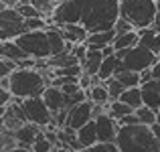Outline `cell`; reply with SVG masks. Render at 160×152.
Segmentation results:
<instances>
[{
  "label": "cell",
  "instance_id": "obj_18",
  "mask_svg": "<svg viewBox=\"0 0 160 152\" xmlns=\"http://www.w3.org/2000/svg\"><path fill=\"white\" fill-rule=\"evenodd\" d=\"M140 87H142L144 105H148V108L160 112V89H158V85H156V79H152V81H148V83H142Z\"/></svg>",
  "mask_w": 160,
  "mask_h": 152
},
{
  "label": "cell",
  "instance_id": "obj_15",
  "mask_svg": "<svg viewBox=\"0 0 160 152\" xmlns=\"http://www.w3.org/2000/svg\"><path fill=\"white\" fill-rule=\"evenodd\" d=\"M116 37H118L116 28L102 31V33H89V37H87V41H85V45H87L89 49H103V47H108V45H113Z\"/></svg>",
  "mask_w": 160,
  "mask_h": 152
},
{
  "label": "cell",
  "instance_id": "obj_45",
  "mask_svg": "<svg viewBox=\"0 0 160 152\" xmlns=\"http://www.w3.org/2000/svg\"><path fill=\"white\" fill-rule=\"evenodd\" d=\"M6 152H35V150H32V148H24V146H16V148L6 150Z\"/></svg>",
  "mask_w": 160,
  "mask_h": 152
},
{
  "label": "cell",
  "instance_id": "obj_41",
  "mask_svg": "<svg viewBox=\"0 0 160 152\" xmlns=\"http://www.w3.org/2000/svg\"><path fill=\"white\" fill-rule=\"evenodd\" d=\"M152 27L160 33V0H158V10H156V18H154V24H152Z\"/></svg>",
  "mask_w": 160,
  "mask_h": 152
},
{
  "label": "cell",
  "instance_id": "obj_14",
  "mask_svg": "<svg viewBox=\"0 0 160 152\" xmlns=\"http://www.w3.org/2000/svg\"><path fill=\"white\" fill-rule=\"evenodd\" d=\"M39 132H41V126L32 124V122H27L22 128H18V130L14 132V136H16V142H18V146L32 148V144H35V140H37V136H39Z\"/></svg>",
  "mask_w": 160,
  "mask_h": 152
},
{
  "label": "cell",
  "instance_id": "obj_32",
  "mask_svg": "<svg viewBox=\"0 0 160 152\" xmlns=\"http://www.w3.org/2000/svg\"><path fill=\"white\" fill-rule=\"evenodd\" d=\"M0 65H2V75H0V77H10V75L18 69V61L8 59V57H2V59H0Z\"/></svg>",
  "mask_w": 160,
  "mask_h": 152
},
{
  "label": "cell",
  "instance_id": "obj_40",
  "mask_svg": "<svg viewBox=\"0 0 160 152\" xmlns=\"http://www.w3.org/2000/svg\"><path fill=\"white\" fill-rule=\"evenodd\" d=\"M20 4V0H0V6H18Z\"/></svg>",
  "mask_w": 160,
  "mask_h": 152
},
{
  "label": "cell",
  "instance_id": "obj_28",
  "mask_svg": "<svg viewBox=\"0 0 160 152\" xmlns=\"http://www.w3.org/2000/svg\"><path fill=\"white\" fill-rule=\"evenodd\" d=\"M136 116L140 118V124H148V126L156 124V120H158V112H156V109H152V108H148V105L138 108L136 109Z\"/></svg>",
  "mask_w": 160,
  "mask_h": 152
},
{
  "label": "cell",
  "instance_id": "obj_36",
  "mask_svg": "<svg viewBox=\"0 0 160 152\" xmlns=\"http://www.w3.org/2000/svg\"><path fill=\"white\" fill-rule=\"evenodd\" d=\"M120 122V126H130V124H140V118L136 116V112L134 114H128V116H124L122 120H118Z\"/></svg>",
  "mask_w": 160,
  "mask_h": 152
},
{
  "label": "cell",
  "instance_id": "obj_39",
  "mask_svg": "<svg viewBox=\"0 0 160 152\" xmlns=\"http://www.w3.org/2000/svg\"><path fill=\"white\" fill-rule=\"evenodd\" d=\"M140 77H142V83H148V81H152V79H154L152 67H150V69H144V71L140 73Z\"/></svg>",
  "mask_w": 160,
  "mask_h": 152
},
{
  "label": "cell",
  "instance_id": "obj_12",
  "mask_svg": "<svg viewBox=\"0 0 160 152\" xmlns=\"http://www.w3.org/2000/svg\"><path fill=\"white\" fill-rule=\"evenodd\" d=\"M55 27L61 28L63 37L69 43H85L87 37H89V31L81 23H67V24H55Z\"/></svg>",
  "mask_w": 160,
  "mask_h": 152
},
{
  "label": "cell",
  "instance_id": "obj_30",
  "mask_svg": "<svg viewBox=\"0 0 160 152\" xmlns=\"http://www.w3.org/2000/svg\"><path fill=\"white\" fill-rule=\"evenodd\" d=\"M53 148H55V144L47 138V134H45V132H39L35 144H32V150H35V152H55Z\"/></svg>",
  "mask_w": 160,
  "mask_h": 152
},
{
  "label": "cell",
  "instance_id": "obj_48",
  "mask_svg": "<svg viewBox=\"0 0 160 152\" xmlns=\"http://www.w3.org/2000/svg\"><path fill=\"white\" fill-rule=\"evenodd\" d=\"M158 61H160V53H158Z\"/></svg>",
  "mask_w": 160,
  "mask_h": 152
},
{
  "label": "cell",
  "instance_id": "obj_5",
  "mask_svg": "<svg viewBox=\"0 0 160 152\" xmlns=\"http://www.w3.org/2000/svg\"><path fill=\"white\" fill-rule=\"evenodd\" d=\"M116 55L120 57L122 61V71L128 69V71H138L142 73L144 69H150L154 67V63L158 61V55L148 51L142 45H136L132 49H124V51H116Z\"/></svg>",
  "mask_w": 160,
  "mask_h": 152
},
{
  "label": "cell",
  "instance_id": "obj_7",
  "mask_svg": "<svg viewBox=\"0 0 160 152\" xmlns=\"http://www.w3.org/2000/svg\"><path fill=\"white\" fill-rule=\"evenodd\" d=\"M24 33V16L16 10V6H4L0 10V41H14Z\"/></svg>",
  "mask_w": 160,
  "mask_h": 152
},
{
  "label": "cell",
  "instance_id": "obj_19",
  "mask_svg": "<svg viewBox=\"0 0 160 152\" xmlns=\"http://www.w3.org/2000/svg\"><path fill=\"white\" fill-rule=\"evenodd\" d=\"M140 45L146 47L152 53H160V33L156 31L154 27H146V28H140Z\"/></svg>",
  "mask_w": 160,
  "mask_h": 152
},
{
  "label": "cell",
  "instance_id": "obj_42",
  "mask_svg": "<svg viewBox=\"0 0 160 152\" xmlns=\"http://www.w3.org/2000/svg\"><path fill=\"white\" fill-rule=\"evenodd\" d=\"M102 51H103V55H106V57H112V55H116V47H113V45H108V47H103Z\"/></svg>",
  "mask_w": 160,
  "mask_h": 152
},
{
  "label": "cell",
  "instance_id": "obj_11",
  "mask_svg": "<svg viewBox=\"0 0 160 152\" xmlns=\"http://www.w3.org/2000/svg\"><path fill=\"white\" fill-rule=\"evenodd\" d=\"M95 124H98V136L99 142H116L118 130H120V122L116 118H112L109 114H102V116L95 118Z\"/></svg>",
  "mask_w": 160,
  "mask_h": 152
},
{
  "label": "cell",
  "instance_id": "obj_6",
  "mask_svg": "<svg viewBox=\"0 0 160 152\" xmlns=\"http://www.w3.org/2000/svg\"><path fill=\"white\" fill-rule=\"evenodd\" d=\"M16 43L22 47V51L32 59H49L51 47H49V35L47 31H27L24 35L16 37Z\"/></svg>",
  "mask_w": 160,
  "mask_h": 152
},
{
  "label": "cell",
  "instance_id": "obj_8",
  "mask_svg": "<svg viewBox=\"0 0 160 152\" xmlns=\"http://www.w3.org/2000/svg\"><path fill=\"white\" fill-rule=\"evenodd\" d=\"M22 108H24V112H27L28 122H32V124L41 126V128H47V126L55 124V114L47 105V101L43 99V95L22 99Z\"/></svg>",
  "mask_w": 160,
  "mask_h": 152
},
{
  "label": "cell",
  "instance_id": "obj_10",
  "mask_svg": "<svg viewBox=\"0 0 160 152\" xmlns=\"http://www.w3.org/2000/svg\"><path fill=\"white\" fill-rule=\"evenodd\" d=\"M91 120H93V101L85 99V101H81V104L73 105V108L69 109L65 126H69V128H73V130H79L81 126H85L87 122H91Z\"/></svg>",
  "mask_w": 160,
  "mask_h": 152
},
{
  "label": "cell",
  "instance_id": "obj_21",
  "mask_svg": "<svg viewBox=\"0 0 160 152\" xmlns=\"http://www.w3.org/2000/svg\"><path fill=\"white\" fill-rule=\"evenodd\" d=\"M0 57H8V59H14V61H27V59H31L27 53L22 51L16 41H2V45H0Z\"/></svg>",
  "mask_w": 160,
  "mask_h": 152
},
{
  "label": "cell",
  "instance_id": "obj_35",
  "mask_svg": "<svg viewBox=\"0 0 160 152\" xmlns=\"http://www.w3.org/2000/svg\"><path fill=\"white\" fill-rule=\"evenodd\" d=\"M87 51H89V47H87L85 43H77V45L73 47V51H71V53H73L75 57H77L79 61L83 63V61H85V57H87Z\"/></svg>",
  "mask_w": 160,
  "mask_h": 152
},
{
  "label": "cell",
  "instance_id": "obj_37",
  "mask_svg": "<svg viewBox=\"0 0 160 152\" xmlns=\"http://www.w3.org/2000/svg\"><path fill=\"white\" fill-rule=\"evenodd\" d=\"M79 85H81V89H89L91 85H93V79H91V75L87 73H81V77H79Z\"/></svg>",
  "mask_w": 160,
  "mask_h": 152
},
{
  "label": "cell",
  "instance_id": "obj_13",
  "mask_svg": "<svg viewBox=\"0 0 160 152\" xmlns=\"http://www.w3.org/2000/svg\"><path fill=\"white\" fill-rule=\"evenodd\" d=\"M43 99L47 101V105L51 108L53 114H57V112H61L63 108H67V95L61 87L47 85V89H45V94H43Z\"/></svg>",
  "mask_w": 160,
  "mask_h": 152
},
{
  "label": "cell",
  "instance_id": "obj_27",
  "mask_svg": "<svg viewBox=\"0 0 160 152\" xmlns=\"http://www.w3.org/2000/svg\"><path fill=\"white\" fill-rule=\"evenodd\" d=\"M31 4L37 8V10H41V14L49 20L53 16L55 8L59 6V0H31Z\"/></svg>",
  "mask_w": 160,
  "mask_h": 152
},
{
  "label": "cell",
  "instance_id": "obj_34",
  "mask_svg": "<svg viewBox=\"0 0 160 152\" xmlns=\"http://www.w3.org/2000/svg\"><path fill=\"white\" fill-rule=\"evenodd\" d=\"M113 28H116L118 35H122V33H130V31H136V27H134L128 18H124V16H120V18H118V23H116V27H113Z\"/></svg>",
  "mask_w": 160,
  "mask_h": 152
},
{
  "label": "cell",
  "instance_id": "obj_46",
  "mask_svg": "<svg viewBox=\"0 0 160 152\" xmlns=\"http://www.w3.org/2000/svg\"><path fill=\"white\" fill-rule=\"evenodd\" d=\"M156 85H158V89H160V79H156Z\"/></svg>",
  "mask_w": 160,
  "mask_h": 152
},
{
  "label": "cell",
  "instance_id": "obj_25",
  "mask_svg": "<svg viewBox=\"0 0 160 152\" xmlns=\"http://www.w3.org/2000/svg\"><path fill=\"white\" fill-rule=\"evenodd\" d=\"M136 109L132 108V105H128V104H124L122 99H116V101H109V105H108V114L112 118H116V120H122L124 116H128V114H134Z\"/></svg>",
  "mask_w": 160,
  "mask_h": 152
},
{
  "label": "cell",
  "instance_id": "obj_20",
  "mask_svg": "<svg viewBox=\"0 0 160 152\" xmlns=\"http://www.w3.org/2000/svg\"><path fill=\"white\" fill-rule=\"evenodd\" d=\"M122 71V61L118 55H112V57H106L102 63V67H99V73L98 77L102 79V81H108L109 77H113V75H118Z\"/></svg>",
  "mask_w": 160,
  "mask_h": 152
},
{
  "label": "cell",
  "instance_id": "obj_43",
  "mask_svg": "<svg viewBox=\"0 0 160 152\" xmlns=\"http://www.w3.org/2000/svg\"><path fill=\"white\" fill-rule=\"evenodd\" d=\"M0 87H2V89H10V77H2L0 79Z\"/></svg>",
  "mask_w": 160,
  "mask_h": 152
},
{
  "label": "cell",
  "instance_id": "obj_23",
  "mask_svg": "<svg viewBox=\"0 0 160 152\" xmlns=\"http://www.w3.org/2000/svg\"><path fill=\"white\" fill-rule=\"evenodd\" d=\"M87 95H89V99L93 101V104H99V105H108L109 101H112V95H109L106 83H98V85H91L89 89H87Z\"/></svg>",
  "mask_w": 160,
  "mask_h": 152
},
{
  "label": "cell",
  "instance_id": "obj_22",
  "mask_svg": "<svg viewBox=\"0 0 160 152\" xmlns=\"http://www.w3.org/2000/svg\"><path fill=\"white\" fill-rule=\"evenodd\" d=\"M136 45H140V33H138V31L122 33V35H118L116 41H113V47H116V51L132 49V47H136Z\"/></svg>",
  "mask_w": 160,
  "mask_h": 152
},
{
  "label": "cell",
  "instance_id": "obj_24",
  "mask_svg": "<svg viewBox=\"0 0 160 152\" xmlns=\"http://www.w3.org/2000/svg\"><path fill=\"white\" fill-rule=\"evenodd\" d=\"M120 99L124 101V104L132 105L134 109L142 108V105H144V98H142V87L138 85V87H128V89H124V94L120 95Z\"/></svg>",
  "mask_w": 160,
  "mask_h": 152
},
{
  "label": "cell",
  "instance_id": "obj_16",
  "mask_svg": "<svg viewBox=\"0 0 160 152\" xmlns=\"http://www.w3.org/2000/svg\"><path fill=\"white\" fill-rule=\"evenodd\" d=\"M77 138H79V144H81V148H89V146L98 144L99 142V136H98V124H95V120L87 122L85 126H81V128L77 130Z\"/></svg>",
  "mask_w": 160,
  "mask_h": 152
},
{
  "label": "cell",
  "instance_id": "obj_38",
  "mask_svg": "<svg viewBox=\"0 0 160 152\" xmlns=\"http://www.w3.org/2000/svg\"><path fill=\"white\" fill-rule=\"evenodd\" d=\"M61 89L65 91L67 95H71V94H77V91L81 89V85H79V83H63Z\"/></svg>",
  "mask_w": 160,
  "mask_h": 152
},
{
  "label": "cell",
  "instance_id": "obj_3",
  "mask_svg": "<svg viewBox=\"0 0 160 152\" xmlns=\"http://www.w3.org/2000/svg\"><path fill=\"white\" fill-rule=\"evenodd\" d=\"M49 81L45 73L37 67H18L10 75V91L14 98L27 99V98H39L45 94Z\"/></svg>",
  "mask_w": 160,
  "mask_h": 152
},
{
  "label": "cell",
  "instance_id": "obj_31",
  "mask_svg": "<svg viewBox=\"0 0 160 152\" xmlns=\"http://www.w3.org/2000/svg\"><path fill=\"white\" fill-rule=\"evenodd\" d=\"M81 152H120L116 142H98V144L89 146V148L81 150Z\"/></svg>",
  "mask_w": 160,
  "mask_h": 152
},
{
  "label": "cell",
  "instance_id": "obj_9",
  "mask_svg": "<svg viewBox=\"0 0 160 152\" xmlns=\"http://www.w3.org/2000/svg\"><path fill=\"white\" fill-rule=\"evenodd\" d=\"M0 114H2V128L10 130V132H16L18 128H22L28 122L27 112L22 108V99H18V98H14V101L8 108L0 109Z\"/></svg>",
  "mask_w": 160,
  "mask_h": 152
},
{
  "label": "cell",
  "instance_id": "obj_26",
  "mask_svg": "<svg viewBox=\"0 0 160 152\" xmlns=\"http://www.w3.org/2000/svg\"><path fill=\"white\" fill-rule=\"evenodd\" d=\"M116 77L120 79L122 83H124L126 89H128V87H138V85H142V77H140V73H138V71H128V69H124V71H120Z\"/></svg>",
  "mask_w": 160,
  "mask_h": 152
},
{
  "label": "cell",
  "instance_id": "obj_2",
  "mask_svg": "<svg viewBox=\"0 0 160 152\" xmlns=\"http://www.w3.org/2000/svg\"><path fill=\"white\" fill-rule=\"evenodd\" d=\"M116 144L120 152H160V140L148 124L120 126Z\"/></svg>",
  "mask_w": 160,
  "mask_h": 152
},
{
  "label": "cell",
  "instance_id": "obj_47",
  "mask_svg": "<svg viewBox=\"0 0 160 152\" xmlns=\"http://www.w3.org/2000/svg\"><path fill=\"white\" fill-rule=\"evenodd\" d=\"M156 122H158V124H160V112H158V120H156Z\"/></svg>",
  "mask_w": 160,
  "mask_h": 152
},
{
  "label": "cell",
  "instance_id": "obj_17",
  "mask_svg": "<svg viewBox=\"0 0 160 152\" xmlns=\"http://www.w3.org/2000/svg\"><path fill=\"white\" fill-rule=\"evenodd\" d=\"M103 59H106V55H103L102 49H89V51H87L85 61L81 63L83 73H87V75H98L99 73V67H102V63H103Z\"/></svg>",
  "mask_w": 160,
  "mask_h": 152
},
{
  "label": "cell",
  "instance_id": "obj_44",
  "mask_svg": "<svg viewBox=\"0 0 160 152\" xmlns=\"http://www.w3.org/2000/svg\"><path fill=\"white\" fill-rule=\"evenodd\" d=\"M152 73H154V79H160V61L154 63V67H152Z\"/></svg>",
  "mask_w": 160,
  "mask_h": 152
},
{
  "label": "cell",
  "instance_id": "obj_1",
  "mask_svg": "<svg viewBox=\"0 0 160 152\" xmlns=\"http://www.w3.org/2000/svg\"><path fill=\"white\" fill-rule=\"evenodd\" d=\"M122 16V0H81V24L89 33L116 27Z\"/></svg>",
  "mask_w": 160,
  "mask_h": 152
},
{
  "label": "cell",
  "instance_id": "obj_29",
  "mask_svg": "<svg viewBox=\"0 0 160 152\" xmlns=\"http://www.w3.org/2000/svg\"><path fill=\"white\" fill-rule=\"evenodd\" d=\"M106 83V87H108V91H109V95H112V101H116V99H120V95L124 94V83L120 81V79L113 75V77H109L108 81H103Z\"/></svg>",
  "mask_w": 160,
  "mask_h": 152
},
{
  "label": "cell",
  "instance_id": "obj_4",
  "mask_svg": "<svg viewBox=\"0 0 160 152\" xmlns=\"http://www.w3.org/2000/svg\"><path fill=\"white\" fill-rule=\"evenodd\" d=\"M158 10V0H122V16L136 27V31L152 27Z\"/></svg>",
  "mask_w": 160,
  "mask_h": 152
},
{
  "label": "cell",
  "instance_id": "obj_33",
  "mask_svg": "<svg viewBox=\"0 0 160 152\" xmlns=\"http://www.w3.org/2000/svg\"><path fill=\"white\" fill-rule=\"evenodd\" d=\"M16 10H18L24 18H37V16H43V14H41V10H37L31 2H28V4H18V6H16Z\"/></svg>",
  "mask_w": 160,
  "mask_h": 152
}]
</instances>
